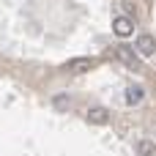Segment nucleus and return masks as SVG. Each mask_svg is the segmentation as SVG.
<instances>
[{
	"mask_svg": "<svg viewBox=\"0 0 156 156\" xmlns=\"http://www.w3.org/2000/svg\"><path fill=\"white\" fill-rule=\"evenodd\" d=\"M115 58H118L126 69H132V71H140V69H143V66H140V58H137V52H134L132 47H123V44L115 47Z\"/></svg>",
	"mask_w": 156,
	"mask_h": 156,
	"instance_id": "obj_1",
	"label": "nucleus"
},
{
	"mask_svg": "<svg viewBox=\"0 0 156 156\" xmlns=\"http://www.w3.org/2000/svg\"><path fill=\"white\" fill-rule=\"evenodd\" d=\"M134 52H137V55H143V58L156 55V38L151 36V33H140V36H137V41H134Z\"/></svg>",
	"mask_w": 156,
	"mask_h": 156,
	"instance_id": "obj_2",
	"label": "nucleus"
},
{
	"mask_svg": "<svg viewBox=\"0 0 156 156\" xmlns=\"http://www.w3.org/2000/svg\"><path fill=\"white\" fill-rule=\"evenodd\" d=\"M112 33H115L118 38H129V36L134 33L132 16H115V19H112Z\"/></svg>",
	"mask_w": 156,
	"mask_h": 156,
	"instance_id": "obj_3",
	"label": "nucleus"
},
{
	"mask_svg": "<svg viewBox=\"0 0 156 156\" xmlns=\"http://www.w3.org/2000/svg\"><path fill=\"white\" fill-rule=\"evenodd\" d=\"M93 66H96V58H74V60H69V63H66V69H69V71H74V74L90 71Z\"/></svg>",
	"mask_w": 156,
	"mask_h": 156,
	"instance_id": "obj_4",
	"label": "nucleus"
},
{
	"mask_svg": "<svg viewBox=\"0 0 156 156\" xmlns=\"http://www.w3.org/2000/svg\"><path fill=\"white\" fill-rule=\"evenodd\" d=\"M88 123H93V126H107V123H110V110H104V107H90V110H88Z\"/></svg>",
	"mask_w": 156,
	"mask_h": 156,
	"instance_id": "obj_5",
	"label": "nucleus"
},
{
	"mask_svg": "<svg viewBox=\"0 0 156 156\" xmlns=\"http://www.w3.org/2000/svg\"><path fill=\"white\" fill-rule=\"evenodd\" d=\"M143 96H145V88H143V85H129V88H126V104L134 107V104L143 101Z\"/></svg>",
	"mask_w": 156,
	"mask_h": 156,
	"instance_id": "obj_6",
	"label": "nucleus"
},
{
	"mask_svg": "<svg viewBox=\"0 0 156 156\" xmlns=\"http://www.w3.org/2000/svg\"><path fill=\"white\" fill-rule=\"evenodd\" d=\"M137 154L140 156H156V145L151 140H140L137 143Z\"/></svg>",
	"mask_w": 156,
	"mask_h": 156,
	"instance_id": "obj_7",
	"label": "nucleus"
},
{
	"mask_svg": "<svg viewBox=\"0 0 156 156\" xmlns=\"http://www.w3.org/2000/svg\"><path fill=\"white\" fill-rule=\"evenodd\" d=\"M69 107V99L66 96H55V110H66Z\"/></svg>",
	"mask_w": 156,
	"mask_h": 156,
	"instance_id": "obj_8",
	"label": "nucleus"
}]
</instances>
